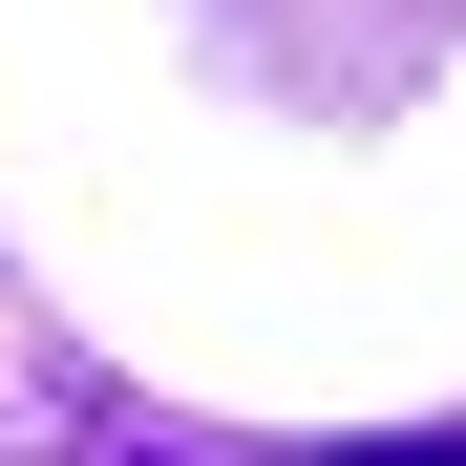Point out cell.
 I'll use <instances>...</instances> for the list:
<instances>
[{
  "instance_id": "1",
  "label": "cell",
  "mask_w": 466,
  "mask_h": 466,
  "mask_svg": "<svg viewBox=\"0 0 466 466\" xmlns=\"http://www.w3.org/2000/svg\"><path fill=\"white\" fill-rule=\"evenodd\" d=\"M319 466H466V424H381V445H319Z\"/></svg>"
}]
</instances>
